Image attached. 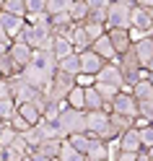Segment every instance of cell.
Masks as SVG:
<instances>
[{"instance_id": "obj_1", "label": "cell", "mask_w": 153, "mask_h": 161, "mask_svg": "<svg viewBox=\"0 0 153 161\" xmlns=\"http://www.w3.org/2000/svg\"><path fill=\"white\" fill-rule=\"evenodd\" d=\"M130 36L138 42L143 36H153V5H135L130 21Z\"/></svg>"}, {"instance_id": "obj_2", "label": "cell", "mask_w": 153, "mask_h": 161, "mask_svg": "<svg viewBox=\"0 0 153 161\" xmlns=\"http://www.w3.org/2000/svg\"><path fill=\"white\" fill-rule=\"evenodd\" d=\"M132 8H135L132 0H112L109 13H107V31L109 29H130Z\"/></svg>"}, {"instance_id": "obj_3", "label": "cell", "mask_w": 153, "mask_h": 161, "mask_svg": "<svg viewBox=\"0 0 153 161\" xmlns=\"http://www.w3.org/2000/svg\"><path fill=\"white\" fill-rule=\"evenodd\" d=\"M73 86H75V75L65 73V70H57V73H55V78H52V83L44 88L47 102H65V99H68V94L73 91Z\"/></svg>"}, {"instance_id": "obj_4", "label": "cell", "mask_w": 153, "mask_h": 161, "mask_svg": "<svg viewBox=\"0 0 153 161\" xmlns=\"http://www.w3.org/2000/svg\"><path fill=\"white\" fill-rule=\"evenodd\" d=\"M21 39L26 44H31L34 49H52L55 31H52V26H34V24L26 21V29H24Z\"/></svg>"}, {"instance_id": "obj_5", "label": "cell", "mask_w": 153, "mask_h": 161, "mask_svg": "<svg viewBox=\"0 0 153 161\" xmlns=\"http://www.w3.org/2000/svg\"><path fill=\"white\" fill-rule=\"evenodd\" d=\"M57 125L63 127L65 135L73 133H86V109H75V107H65L57 117Z\"/></svg>"}, {"instance_id": "obj_6", "label": "cell", "mask_w": 153, "mask_h": 161, "mask_svg": "<svg viewBox=\"0 0 153 161\" xmlns=\"http://www.w3.org/2000/svg\"><path fill=\"white\" fill-rule=\"evenodd\" d=\"M109 127V109H86V133L101 135Z\"/></svg>"}, {"instance_id": "obj_7", "label": "cell", "mask_w": 153, "mask_h": 161, "mask_svg": "<svg viewBox=\"0 0 153 161\" xmlns=\"http://www.w3.org/2000/svg\"><path fill=\"white\" fill-rule=\"evenodd\" d=\"M112 112H119V114H127V117H138V99L132 91L122 88L117 94V99L112 102Z\"/></svg>"}, {"instance_id": "obj_8", "label": "cell", "mask_w": 153, "mask_h": 161, "mask_svg": "<svg viewBox=\"0 0 153 161\" xmlns=\"http://www.w3.org/2000/svg\"><path fill=\"white\" fill-rule=\"evenodd\" d=\"M0 26H3V29H5V34L16 42V39H21L24 29H26V18L13 16V13H8V11H0Z\"/></svg>"}, {"instance_id": "obj_9", "label": "cell", "mask_w": 153, "mask_h": 161, "mask_svg": "<svg viewBox=\"0 0 153 161\" xmlns=\"http://www.w3.org/2000/svg\"><path fill=\"white\" fill-rule=\"evenodd\" d=\"M78 55H80V73H91V75H96L99 70L107 65V60L101 57L96 49H91V47L83 49V52H78Z\"/></svg>"}, {"instance_id": "obj_10", "label": "cell", "mask_w": 153, "mask_h": 161, "mask_svg": "<svg viewBox=\"0 0 153 161\" xmlns=\"http://www.w3.org/2000/svg\"><path fill=\"white\" fill-rule=\"evenodd\" d=\"M8 52H11V57L16 60V65L24 70L29 63H31V57H34V47L26 44L24 39H16V42H11V49H8Z\"/></svg>"}, {"instance_id": "obj_11", "label": "cell", "mask_w": 153, "mask_h": 161, "mask_svg": "<svg viewBox=\"0 0 153 161\" xmlns=\"http://www.w3.org/2000/svg\"><path fill=\"white\" fill-rule=\"evenodd\" d=\"M96 80L125 88V75H122V70H119V65L114 63V60H112V63H107V65H104V68H101L99 73H96Z\"/></svg>"}, {"instance_id": "obj_12", "label": "cell", "mask_w": 153, "mask_h": 161, "mask_svg": "<svg viewBox=\"0 0 153 161\" xmlns=\"http://www.w3.org/2000/svg\"><path fill=\"white\" fill-rule=\"evenodd\" d=\"M107 34H109V39H112V44H114L117 55L127 52V49L132 47V36H130V29H109Z\"/></svg>"}, {"instance_id": "obj_13", "label": "cell", "mask_w": 153, "mask_h": 161, "mask_svg": "<svg viewBox=\"0 0 153 161\" xmlns=\"http://www.w3.org/2000/svg\"><path fill=\"white\" fill-rule=\"evenodd\" d=\"M132 52L138 55L140 65L145 68L153 60V36H143V39H138V42H132Z\"/></svg>"}, {"instance_id": "obj_14", "label": "cell", "mask_w": 153, "mask_h": 161, "mask_svg": "<svg viewBox=\"0 0 153 161\" xmlns=\"http://www.w3.org/2000/svg\"><path fill=\"white\" fill-rule=\"evenodd\" d=\"M119 146H122V151H132V153H138V151L143 148L140 130H138V127H130V130H125V133L119 135Z\"/></svg>"}, {"instance_id": "obj_15", "label": "cell", "mask_w": 153, "mask_h": 161, "mask_svg": "<svg viewBox=\"0 0 153 161\" xmlns=\"http://www.w3.org/2000/svg\"><path fill=\"white\" fill-rule=\"evenodd\" d=\"M86 3H88V18L91 21L107 24V13H109L112 0H86Z\"/></svg>"}, {"instance_id": "obj_16", "label": "cell", "mask_w": 153, "mask_h": 161, "mask_svg": "<svg viewBox=\"0 0 153 161\" xmlns=\"http://www.w3.org/2000/svg\"><path fill=\"white\" fill-rule=\"evenodd\" d=\"M91 49H96V52L107 60V63H112V60H117L119 55H117V49H114V44H112V39H109V34H104V36H99L94 44H91Z\"/></svg>"}, {"instance_id": "obj_17", "label": "cell", "mask_w": 153, "mask_h": 161, "mask_svg": "<svg viewBox=\"0 0 153 161\" xmlns=\"http://www.w3.org/2000/svg\"><path fill=\"white\" fill-rule=\"evenodd\" d=\"M68 39L73 42L75 52H83V49L91 47V39H88V34H86L83 24H73V29H70V36H68Z\"/></svg>"}, {"instance_id": "obj_18", "label": "cell", "mask_w": 153, "mask_h": 161, "mask_svg": "<svg viewBox=\"0 0 153 161\" xmlns=\"http://www.w3.org/2000/svg\"><path fill=\"white\" fill-rule=\"evenodd\" d=\"M88 161H109V153H107V140H101L99 135H91V148L86 153Z\"/></svg>"}, {"instance_id": "obj_19", "label": "cell", "mask_w": 153, "mask_h": 161, "mask_svg": "<svg viewBox=\"0 0 153 161\" xmlns=\"http://www.w3.org/2000/svg\"><path fill=\"white\" fill-rule=\"evenodd\" d=\"M63 143H65V140H57V138H47V140H42V143L36 146V151H39V153H44L47 158L57 161V158H60V151H63Z\"/></svg>"}, {"instance_id": "obj_20", "label": "cell", "mask_w": 153, "mask_h": 161, "mask_svg": "<svg viewBox=\"0 0 153 161\" xmlns=\"http://www.w3.org/2000/svg\"><path fill=\"white\" fill-rule=\"evenodd\" d=\"M52 52H55L57 63H60L63 57L73 55V52H75V47H73V42H70L68 36H57V34H55V42H52Z\"/></svg>"}, {"instance_id": "obj_21", "label": "cell", "mask_w": 153, "mask_h": 161, "mask_svg": "<svg viewBox=\"0 0 153 161\" xmlns=\"http://www.w3.org/2000/svg\"><path fill=\"white\" fill-rule=\"evenodd\" d=\"M18 112H21L26 119H29V122H31V125H36L39 122V119H42V107H39L36 102H26V104H18Z\"/></svg>"}, {"instance_id": "obj_22", "label": "cell", "mask_w": 153, "mask_h": 161, "mask_svg": "<svg viewBox=\"0 0 153 161\" xmlns=\"http://www.w3.org/2000/svg\"><path fill=\"white\" fill-rule=\"evenodd\" d=\"M96 91L101 94V99L107 102V109L112 112V102L117 99V94L122 91V88H119V86H112V83H101V80H96Z\"/></svg>"}, {"instance_id": "obj_23", "label": "cell", "mask_w": 153, "mask_h": 161, "mask_svg": "<svg viewBox=\"0 0 153 161\" xmlns=\"http://www.w3.org/2000/svg\"><path fill=\"white\" fill-rule=\"evenodd\" d=\"M57 70H65V73H70V75H78V73H80V55L73 52V55L63 57V60L57 63Z\"/></svg>"}, {"instance_id": "obj_24", "label": "cell", "mask_w": 153, "mask_h": 161, "mask_svg": "<svg viewBox=\"0 0 153 161\" xmlns=\"http://www.w3.org/2000/svg\"><path fill=\"white\" fill-rule=\"evenodd\" d=\"M68 13H70V18H73L75 24H83V21H88V3L86 0H73Z\"/></svg>"}, {"instance_id": "obj_25", "label": "cell", "mask_w": 153, "mask_h": 161, "mask_svg": "<svg viewBox=\"0 0 153 161\" xmlns=\"http://www.w3.org/2000/svg\"><path fill=\"white\" fill-rule=\"evenodd\" d=\"M13 114H18V102H16L13 96L0 99V119H3V122H11Z\"/></svg>"}, {"instance_id": "obj_26", "label": "cell", "mask_w": 153, "mask_h": 161, "mask_svg": "<svg viewBox=\"0 0 153 161\" xmlns=\"http://www.w3.org/2000/svg\"><path fill=\"white\" fill-rule=\"evenodd\" d=\"M68 143L73 146L75 151H80V153H88V148H91V133H73V135H68Z\"/></svg>"}, {"instance_id": "obj_27", "label": "cell", "mask_w": 153, "mask_h": 161, "mask_svg": "<svg viewBox=\"0 0 153 161\" xmlns=\"http://www.w3.org/2000/svg\"><path fill=\"white\" fill-rule=\"evenodd\" d=\"M65 102H68V107H75V109H86V88L75 83V86H73V91L68 94V99H65Z\"/></svg>"}, {"instance_id": "obj_28", "label": "cell", "mask_w": 153, "mask_h": 161, "mask_svg": "<svg viewBox=\"0 0 153 161\" xmlns=\"http://www.w3.org/2000/svg\"><path fill=\"white\" fill-rule=\"evenodd\" d=\"M86 109H107V102L96 91V83L86 88Z\"/></svg>"}, {"instance_id": "obj_29", "label": "cell", "mask_w": 153, "mask_h": 161, "mask_svg": "<svg viewBox=\"0 0 153 161\" xmlns=\"http://www.w3.org/2000/svg\"><path fill=\"white\" fill-rule=\"evenodd\" d=\"M18 138V130L11 122H3V130H0V151H5L8 146H13Z\"/></svg>"}, {"instance_id": "obj_30", "label": "cell", "mask_w": 153, "mask_h": 161, "mask_svg": "<svg viewBox=\"0 0 153 161\" xmlns=\"http://www.w3.org/2000/svg\"><path fill=\"white\" fill-rule=\"evenodd\" d=\"M109 122L114 125L119 133H125V130L135 127V117H127V114H119V112H109Z\"/></svg>"}, {"instance_id": "obj_31", "label": "cell", "mask_w": 153, "mask_h": 161, "mask_svg": "<svg viewBox=\"0 0 153 161\" xmlns=\"http://www.w3.org/2000/svg\"><path fill=\"white\" fill-rule=\"evenodd\" d=\"M132 94H135V99H138V102L153 99V83H150L148 78H143V80H138V83L132 86Z\"/></svg>"}, {"instance_id": "obj_32", "label": "cell", "mask_w": 153, "mask_h": 161, "mask_svg": "<svg viewBox=\"0 0 153 161\" xmlns=\"http://www.w3.org/2000/svg\"><path fill=\"white\" fill-rule=\"evenodd\" d=\"M83 29H86V34H88V39H91V44L96 42L99 36H104L107 34V24H101V21H83Z\"/></svg>"}, {"instance_id": "obj_33", "label": "cell", "mask_w": 153, "mask_h": 161, "mask_svg": "<svg viewBox=\"0 0 153 161\" xmlns=\"http://www.w3.org/2000/svg\"><path fill=\"white\" fill-rule=\"evenodd\" d=\"M18 68L16 65V60L11 57V52H5V55H0V75L3 78H8V75H13V73H18Z\"/></svg>"}, {"instance_id": "obj_34", "label": "cell", "mask_w": 153, "mask_h": 161, "mask_svg": "<svg viewBox=\"0 0 153 161\" xmlns=\"http://www.w3.org/2000/svg\"><path fill=\"white\" fill-rule=\"evenodd\" d=\"M57 161H88V158H86V153L75 151V148H73V146H70L68 140H65V143H63V151H60V158H57Z\"/></svg>"}, {"instance_id": "obj_35", "label": "cell", "mask_w": 153, "mask_h": 161, "mask_svg": "<svg viewBox=\"0 0 153 161\" xmlns=\"http://www.w3.org/2000/svg\"><path fill=\"white\" fill-rule=\"evenodd\" d=\"M0 11H8V13H13V16L26 18V0H5V3L0 5Z\"/></svg>"}, {"instance_id": "obj_36", "label": "cell", "mask_w": 153, "mask_h": 161, "mask_svg": "<svg viewBox=\"0 0 153 161\" xmlns=\"http://www.w3.org/2000/svg\"><path fill=\"white\" fill-rule=\"evenodd\" d=\"M70 3H73V0H47V13H49V16L68 13V11H70Z\"/></svg>"}, {"instance_id": "obj_37", "label": "cell", "mask_w": 153, "mask_h": 161, "mask_svg": "<svg viewBox=\"0 0 153 161\" xmlns=\"http://www.w3.org/2000/svg\"><path fill=\"white\" fill-rule=\"evenodd\" d=\"M21 138H24V140H26V143L31 146V148H36V146H39V143H42V140H44V138H42V133H39V127H36V125H31L29 130H24V133H21Z\"/></svg>"}, {"instance_id": "obj_38", "label": "cell", "mask_w": 153, "mask_h": 161, "mask_svg": "<svg viewBox=\"0 0 153 161\" xmlns=\"http://www.w3.org/2000/svg\"><path fill=\"white\" fill-rule=\"evenodd\" d=\"M26 21L34 24V26H52V16H49L47 11H44V13H29Z\"/></svg>"}, {"instance_id": "obj_39", "label": "cell", "mask_w": 153, "mask_h": 161, "mask_svg": "<svg viewBox=\"0 0 153 161\" xmlns=\"http://www.w3.org/2000/svg\"><path fill=\"white\" fill-rule=\"evenodd\" d=\"M138 114H140V117H145L148 122H153V99L138 102Z\"/></svg>"}, {"instance_id": "obj_40", "label": "cell", "mask_w": 153, "mask_h": 161, "mask_svg": "<svg viewBox=\"0 0 153 161\" xmlns=\"http://www.w3.org/2000/svg\"><path fill=\"white\" fill-rule=\"evenodd\" d=\"M47 11V0H26V16L29 13H44Z\"/></svg>"}, {"instance_id": "obj_41", "label": "cell", "mask_w": 153, "mask_h": 161, "mask_svg": "<svg viewBox=\"0 0 153 161\" xmlns=\"http://www.w3.org/2000/svg\"><path fill=\"white\" fill-rule=\"evenodd\" d=\"M11 125L18 130V133H24V130H29V127H31V122H29V119L21 114V112H18V114H13V119H11Z\"/></svg>"}, {"instance_id": "obj_42", "label": "cell", "mask_w": 153, "mask_h": 161, "mask_svg": "<svg viewBox=\"0 0 153 161\" xmlns=\"http://www.w3.org/2000/svg\"><path fill=\"white\" fill-rule=\"evenodd\" d=\"M75 83L83 86V88H88V86L96 83V75H91V73H78V75H75Z\"/></svg>"}, {"instance_id": "obj_43", "label": "cell", "mask_w": 153, "mask_h": 161, "mask_svg": "<svg viewBox=\"0 0 153 161\" xmlns=\"http://www.w3.org/2000/svg\"><path fill=\"white\" fill-rule=\"evenodd\" d=\"M13 96L11 94V83H8V78H0V99H8Z\"/></svg>"}, {"instance_id": "obj_44", "label": "cell", "mask_w": 153, "mask_h": 161, "mask_svg": "<svg viewBox=\"0 0 153 161\" xmlns=\"http://www.w3.org/2000/svg\"><path fill=\"white\" fill-rule=\"evenodd\" d=\"M117 161H138V153H132V151H122L117 156Z\"/></svg>"}, {"instance_id": "obj_45", "label": "cell", "mask_w": 153, "mask_h": 161, "mask_svg": "<svg viewBox=\"0 0 153 161\" xmlns=\"http://www.w3.org/2000/svg\"><path fill=\"white\" fill-rule=\"evenodd\" d=\"M29 158H31V161H52V158H47L44 153H39V151H36V148L31 151V153H29Z\"/></svg>"}, {"instance_id": "obj_46", "label": "cell", "mask_w": 153, "mask_h": 161, "mask_svg": "<svg viewBox=\"0 0 153 161\" xmlns=\"http://www.w3.org/2000/svg\"><path fill=\"white\" fill-rule=\"evenodd\" d=\"M11 49V39H0V55H5Z\"/></svg>"}, {"instance_id": "obj_47", "label": "cell", "mask_w": 153, "mask_h": 161, "mask_svg": "<svg viewBox=\"0 0 153 161\" xmlns=\"http://www.w3.org/2000/svg\"><path fill=\"white\" fill-rule=\"evenodd\" d=\"M138 161H150V156H148V148H140V151H138Z\"/></svg>"}, {"instance_id": "obj_48", "label": "cell", "mask_w": 153, "mask_h": 161, "mask_svg": "<svg viewBox=\"0 0 153 161\" xmlns=\"http://www.w3.org/2000/svg\"><path fill=\"white\" fill-rule=\"evenodd\" d=\"M135 5H153V0H132Z\"/></svg>"}, {"instance_id": "obj_49", "label": "cell", "mask_w": 153, "mask_h": 161, "mask_svg": "<svg viewBox=\"0 0 153 161\" xmlns=\"http://www.w3.org/2000/svg\"><path fill=\"white\" fill-rule=\"evenodd\" d=\"M145 68H148V70H150V73H153V60H150V63H148V65H145Z\"/></svg>"}, {"instance_id": "obj_50", "label": "cell", "mask_w": 153, "mask_h": 161, "mask_svg": "<svg viewBox=\"0 0 153 161\" xmlns=\"http://www.w3.org/2000/svg\"><path fill=\"white\" fill-rule=\"evenodd\" d=\"M0 161H5V153H3V151H0Z\"/></svg>"}, {"instance_id": "obj_51", "label": "cell", "mask_w": 153, "mask_h": 161, "mask_svg": "<svg viewBox=\"0 0 153 161\" xmlns=\"http://www.w3.org/2000/svg\"><path fill=\"white\" fill-rule=\"evenodd\" d=\"M148 80H150V83H153V73H150V75H148Z\"/></svg>"}, {"instance_id": "obj_52", "label": "cell", "mask_w": 153, "mask_h": 161, "mask_svg": "<svg viewBox=\"0 0 153 161\" xmlns=\"http://www.w3.org/2000/svg\"><path fill=\"white\" fill-rule=\"evenodd\" d=\"M3 3H5V0H0V5H3Z\"/></svg>"}, {"instance_id": "obj_53", "label": "cell", "mask_w": 153, "mask_h": 161, "mask_svg": "<svg viewBox=\"0 0 153 161\" xmlns=\"http://www.w3.org/2000/svg\"><path fill=\"white\" fill-rule=\"evenodd\" d=\"M0 130H3V122H0Z\"/></svg>"}, {"instance_id": "obj_54", "label": "cell", "mask_w": 153, "mask_h": 161, "mask_svg": "<svg viewBox=\"0 0 153 161\" xmlns=\"http://www.w3.org/2000/svg\"><path fill=\"white\" fill-rule=\"evenodd\" d=\"M0 122H3V119H0Z\"/></svg>"}, {"instance_id": "obj_55", "label": "cell", "mask_w": 153, "mask_h": 161, "mask_svg": "<svg viewBox=\"0 0 153 161\" xmlns=\"http://www.w3.org/2000/svg\"><path fill=\"white\" fill-rule=\"evenodd\" d=\"M0 78H3V75H0Z\"/></svg>"}]
</instances>
